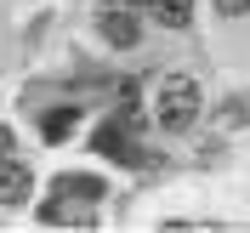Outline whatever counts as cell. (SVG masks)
Masks as SVG:
<instances>
[{"mask_svg":"<svg viewBox=\"0 0 250 233\" xmlns=\"http://www.w3.org/2000/svg\"><path fill=\"white\" fill-rule=\"evenodd\" d=\"M216 12L222 17H239V12H250V0H216Z\"/></svg>","mask_w":250,"mask_h":233,"instance_id":"ba28073f","label":"cell"},{"mask_svg":"<svg viewBox=\"0 0 250 233\" xmlns=\"http://www.w3.org/2000/svg\"><path fill=\"white\" fill-rule=\"evenodd\" d=\"M74 120H80L74 108H57V114H51V120H46V137H51V142H62V137H68V131H74Z\"/></svg>","mask_w":250,"mask_h":233,"instance_id":"52a82bcc","label":"cell"},{"mask_svg":"<svg viewBox=\"0 0 250 233\" xmlns=\"http://www.w3.org/2000/svg\"><path fill=\"white\" fill-rule=\"evenodd\" d=\"M131 6H137V0H131Z\"/></svg>","mask_w":250,"mask_h":233,"instance_id":"30bf717a","label":"cell"},{"mask_svg":"<svg viewBox=\"0 0 250 233\" xmlns=\"http://www.w3.org/2000/svg\"><path fill=\"white\" fill-rule=\"evenodd\" d=\"M97 29H103V40H108V46H137V17L120 12V6H108V12L97 17Z\"/></svg>","mask_w":250,"mask_h":233,"instance_id":"277c9868","label":"cell"},{"mask_svg":"<svg viewBox=\"0 0 250 233\" xmlns=\"http://www.w3.org/2000/svg\"><path fill=\"white\" fill-rule=\"evenodd\" d=\"M154 12L165 29H188V17H193V0H154Z\"/></svg>","mask_w":250,"mask_h":233,"instance_id":"8992f818","label":"cell"},{"mask_svg":"<svg viewBox=\"0 0 250 233\" xmlns=\"http://www.w3.org/2000/svg\"><path fill=\"white\" fill-rule=\"evenodd\" d=\"M103 199V182H97V176H62L57 182V199Z\"/></svg>","mask_w":250,"mask_h":233,"instance_id":"5b68a950","label":"cell"},{"mask_svg":"<svg viewBox=\"0 0 250 233\" xmlns=\"http://www.w3.org/2000/svg\"><path fill=\"white\" fill-rule=\"evenodd\" d=\"M199 108H205V103H199V85L182 80V74H171L154 91V120L165 125V131H188V125L199 120Z\"/></svg>","mask_w":250,"mask_h":233,"instance_id":"6da1fadb","label":"cell"},{"mask_svg":"<svg viewBox=\"0 0 250 233\" xmlns=\"http://www.w3.org/2000/svg\"><path fill=\"white\" fill-rule=\"evenodd\" d=\"M34 193V176H29V165H17L12 154L0 159V205H23Z\"/></svg>","mask_w":250,"mask_h":233,"instance_id":"3957f363","label":"cell"},{"mask_svg":"<svg viewBox=\"0 0 250 233\" xmlns=\"http://www.w3.org/2000/svg\"><path fill=\"white\" fill-rule=\"evenodd\" d=\"M12 154V131H6V125H0V159Z\"/></svg>","mask_w":250,"mask_h":233,"instance_id":"9c48e42d","label":"cell"},{"mask_svg":"<svg viewBox=\"0 0 250 233\" xmlns=\"http://www.w3.org/2000/svg\"><path fill=\"white\" fill-rule=\"evenodd\" d=\"M97 154L120 159V165H142V148L131 142V114H125V120H108L103 131H97Z\"/></svg>","mask_w":250,"mask_h":233,"instance_id":"7a4b0ae2","label":"cell"}]
</instances>
